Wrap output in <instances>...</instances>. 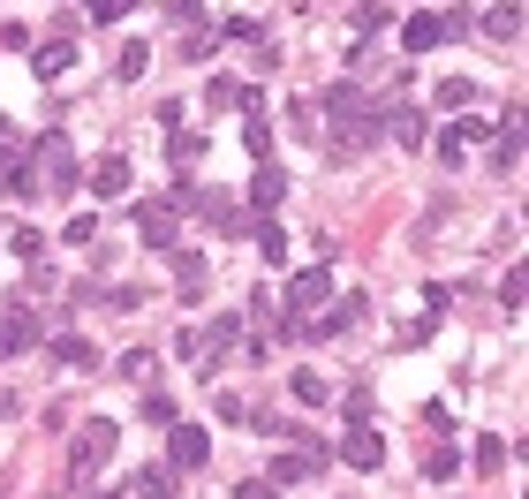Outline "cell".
I'll return each instance as SVG.
<instances>
[{"label":"cell","instance_id":"6da1fadb","mask_svg":"<svg viewBox=\"0 0 529 499\" xmlns=\"http://www.w3.org/2000/svg\"><path fill=\"white\" fill-rule=\"evenodd\" d=\"M114 439H121V424H114V416H91V424L69 439V477H99V469H106V454H114Z\"/></svg>","mask_w":529,"mask_h":499},{"label":"cell","instance_id":"7a4b0ae2","mask_svg":"<svg viewBox=\"0 0 529 499\" xmlns=\"http://www.w3.org/2000/svg\"><path fill=\"white\" fill-rule=\"evenodd\" d=\"M31 182H38V190H53V197H69V190H76V152H69V137H38Z\"/></svg>","mask_w":529,"mask_h":499},{"label":"cell","instance_id":"3957f363","mask_svg":"<svg viewBox=\"0 0 529 499\" xmlns=\"http://www.w3.org/2000/svg\"><path fill=\"white\" fill-rule=\"evenodd\" d=\"M318 303H333V273H325V265H303V273H288V295H280V310H288V318H310Z\"/></svg>","mask_w":529,"mask_h":499},{"label":"cell","instance_id":"277c9868","mask_svg":"<svg viewBox=\"0 0 529 499\" xmlns=\"http://www.w3.org/2000/svg\"><path fill=\"white\" fill-rule=\"evenodd\" d=\"M205 462H212L205 424H182V416H174L167 424V469H205Z\"/></svg>","mask_w":529,"mask_h":499},{"label":"cell","instance_id":"5b68a950","mask_svg":"<svg viewBox=\"0 0 529 499\" xmlns=\"http://www.w3.org/2000/svg\"><path fill=\"white\" fill-rule=\"evenodd\" d=\"M38 341H46V326H38L31 310H8V318H0V363H8V356H31Z\"/></svg>","mask_w":529,"mask_h":499},{"label":"cell","instance_id":"8992f818","mask_svg":"<svg viewBox=\"0 0 529 499\" xmlns=\"http://www.w3.org/2000/svg\"><path fill=\"white\" fill-rule=\"evenodd\" d=\"M174 220H182V212H174V197H152V205H137V235L152 242V250H174Z\"/></svg>","mask_w":529,"mask_h":499},{"label":"cell","instance_id":"52a82bcc","mask_svg":"<svg viewBox=\"0 0 529 499\" xmlns=\"http://www.w3.org/2000/svg\"><path fill=\"white\" fill-rule=\"evenodd\" d=\"M288 205V174L273 167V159H257V174H250V212H280Z\"/></svg>","mask_w":529,"mask_h":499},{"label":"cell","instance_id":"ba28073f","mask_svg":"<svg viewBox=\"0 0 529 499\" xmlns=\"http://www.w3.org/2000/svg\"><path fill=\"white\" fill-rule=\"evenodd\" d=\"M341 462H348V469H378V462H386V439H378L371 424H348V439H341Z\"/></svg>","mask_w":529,"mask_h":499},{"label":"cell","instance_id":"9c48e42d","mask_svg":"<svg viewBox=\"0 0 529 499\" xmlns=\"http://www.w3.org/2000/svg\"><path fill=\"white\" fill-rule=\"evenodd\" d=\"M318 469H325V447H318V439H295V454H280V462H273V484L318 477Z\"/></svg>","mask_w":529,"mask_h":499},{"label":"cell","instance_id":"30bf717a","mask_svg":"<svg viewBox=\"0 0 529 499\" xmlns=\"http://www.w3.org/2000/svg\"><path fill=\"white\" fill-rule=\"evenodd\" d=\"M69 69H76V46H69L61 31H53L46 46L31 53V76H38V84H53V76H69Z\"/></svg>","mask_w":529,"mask_h":499},{"label":"cell","instance_id":"8fae6325","mask_svg":"<svg viewBox=\"0 0 529 499\" xmlns=\"http://www.w3.org/2000/svg\"><path fill=\"white\" fill-rule=\"evenodd\" d=\"M439 38H446V23L431 16V8H416V16H401V46H409V61H416V53H431V46H439Z\"/></svg>","mask_w":529,"mask_h":499},{"label":"cell","instance_id":"7c38bea8","mask_svg":"<svg viewBox=\"0 0 529 499\" xmlns=\"http://www.w3.org/2000/svg\"><path fill=\"white\" fill-rule=\"evenodd\" d=\"M348 326H363V295H341L333 310H310V333H325V341L348 333Z\"/></svg>","mask_w":529,"mask_h":499},{"label":"cell","instance_id":"4fadbf2b","mask_svg":"<svg viewBox=\"0 0 529 499\" xmlns=\"http://www.w3.org/2000/svg\"><path fill=\"white\" fill-rule=\"evenodd\" d=\"M129 182H137V174H129V159H121V152H106L99 167H91V190H99L106 205H114V197H129Z\"/></svg>","mask_w":529,"mask_h":499},{"label":"cell","instance_id":"5bb4252c","mask_svg":"<svg viewBox=\"0 0 529 499\" xmlns=\"http://www.w3.org/2000/svg\"><path fill=\"white\" fill-rule=\"evenodd\" d=\"M492 167H499V174H514V167H522V121H514V114L492 129Z\"/></svg>","mask_w":529,"mask_h":499},{"label":"cell","instance_id":"9a60e30c","mask_svg":"<svg viewBox=\"0 0 529 499\" xmlns=\"http://www.w3.org/2000/svg\"><path fill=\"white\" fill-rule=\"evenodd\" d=\"M53 363H69V371H99V348L84 333H53Z\"/></svg>","mask_w":529,"mask_h":499},{"label":"cell","instance_id":"2e32d148","mask_svg":"<svg viewBox=\"0 0 529 499\" xmlns=\"http://www.w3.org/2000/svg\"><path fill=\"white\" fill-rule=\"evenodd\" d=\"M0 197H38L31 159H23V152H0Z\"/></svg>","mask_w":529,"mask_h":499},{"label":"cell","instance_id":"e0dca14e","mask_svg":"<svg viewBox=\"0 0 529 499\" xmlns=\"http://www.w3.org/2000/svg\"><path fill=\"white\" fill-rule=\"evenodd\" d=\"M484 38H499V46H507V38H522V0H499L492 16H484Z\"/></svg>","mask_w":529,"mask_h":499},{"label":"cell","instance_id":"ac0fdd59","mask_svg":"<svg viewBox=\"0 0 529 499\" xmlns=\"http://www.w3.org/2000/svg\"><path fill=\"white\" fill-rule=\"evenodd\" d=\"M205 159V137L197 129H167V167H197Z\"/></svg>","mask_w":529,"mask_h":499},{"label":"cell","instance_id":"d6986e66","mask_svg":"<svg viewBox=\"0 0 529 499\" xmlns=\"http://www.w3.org/2000/svg\"><path fill=\"white\" fill-rule=\"evenodd\" d=\"M205 99H212V106H242V114H257V91H250V84H235V76H212Z\"/></svg>","mask_w":529,"mask_h":499},{"label":"cell","instance_id":"ffe728a7","mask_svg":"<svg viewBox=\"0 0 529 499\" xmlns=\"http://www.w3.org/2000/svg\"><path fill=\"white\" fill-rule=\"evenodd\" d=\"M250 242L265 250V265H288V235H280L273 220H257V227H250Z\"/></svg>","mask_w":529,"mask_h":499},{"label":"cell","instance_id":"44dd1931","mask_svg":"<svg viewBox=\"0 0 529 499\" xmlns=\"http://www.w3.org/2000/svg\"><path fill=\"white\" fill-rule=\"evenodd\" d=\"M469 99H477L469 76H439V106H446V114H469Z\"/></svg>","mask_w":529,"mask_h":499},{"label":"cell","instance_id":"7402d4cb","mask_svg":"<svg viewBox=\"0 0 529 499\" xmlns=\"http://www.w3.org/2000/svg\"><path fill=\"white\" fill-rule=\"evenodd\" d=\"M393 144H409V152H424V144H431L424 114H393Z\"/></svg>","mask_w":529,"mask_h":499},{"label":"cell","instance_id":"603a6c76","mask_svg":"<svg viewBox=\"0 0 529 499\" xmlns=\"http://www.w3.org/2000/svg\"><path fill=\"white\" fill-rule=\"evenodd\" d=\"M137 492H144V499H174L182 484H174V469L159 462V469H144V477H137Z\"/></svg>","mask_w":529,"mask_h":499},{"label":"cell","instance_id":"cb8c5ba5","mask_svg":"<svg viewBox=\"0 0 529 499\" xmlns=\"http://www.w3.org/2000/svg\"><path fill=\"white\" fill-rule=\"evenodd\" d=\"M144 69H152V46H121V61H114V76H121V84H137Z\"/></svg>","mask_w":529,"mask_h":499},{"label":"cell","instance_id":"d4e9b609","mask_svg":"<svg viewBox=\"0 0 529 499\" xmlns=\"http://www.w3.org/2000/svg\"><path fill=\"white\" fill-rule=\"evenodd\" d=\"M8 250H16L23 265H38V258H46V235H38V227H16V235H8Z\"/></svg>","mask_w":529,"mask_h":499},{"label":"cell","instance_id":"484cf974","mask_svg":"<svg viewBox=\"0 0 529 499\" xmlns=\"http://www.w3.org/2000/svg\"><path fill=\"white\" fill-rule=\"evenodd\" d=\"M454 469H461V454H454V447H431V454H424V477H431V484H446Z\"/></svg>","mask_w":529,"mask_h":499},{"label":"cell","instance_id":"4316f807","mask_svg":"<svg viewBox=\"0 0 529 499\" xmlns=\"http://www.w3.org/2000/svg\"><path fill=\"white\" fill-rule=\"evenodd\" d=\"M152 348H129V356H121V379H137V386H152Z\"/></svg>","mask_w":529,"mask_h":499},{"label":"cell","instance_id":"83f0119b","mask_svg":"<svg viewBox=\"0 0 529 499\" xmlns=\"http://www.w3.org/2000/svg\"><path fill=\"white\" fill-rule=\"evenodd\" d=\"M242 144H250V159H273V129H265V121H242Z\"/></svg>","mask_w":529,"mask_h":499},{"label":"cell","instance_id":"f1b7e54d","mask_svg":"<svg viewBox=\"0 0 529 499\" xmlns=\"http://www.w3.org/2000/svg\"><path fill=\"white\" fill-rule=\"evenodd\" d=\"M431 152H439V159H446V167H461V159H469V137H461V121H454V129H446V137H439V144H431Z\"/></svg>","mask_w":529,"mask_h":499},{"label":"cell","instance_id":"f546056e","mask_svg":"<svg viewBox=\"0 0 529 499\" xmlns=\"http://www.w3.org/2000/svg\"><path fill=\"white\" fill-rule=\"evenodd\" d=\"M174 280H182V288H197V280H205V258H197V250H174Z\"/></svg>","mask_w":529,"mask_h":499},{"label":"cell","instance_id":"4dcf8cb0","mask_svg":"<svg viewBox=\"0 0 529 499\" xmlns=\"http://www.w3.org/2000/svg\"><path fill=\"white\" fill-rule=\"evenodd\" d=\"M371 31H386V0H371V8H356V46H363V38H371Z\"/></svg>","mask_w":529,"mask_h":499},{"label":"cell","instance_id":"1f68e13d","mask_svg":"<svg viewBox=\"0 0 529 499\" xmlns=\"http://www.w3.org/2000/svg\"><path fill=\"white\" fill-rule=\"evenodd\" d=\"M522 295H529V280H522V265H507V288H499V303H507V310H522Z\"/></svg>","mask_w":529,"mask_h":499},{"label":"cell","instance_id":"d6a6232c","mask_svg":"<svg viewBox=\"0 0 529 499\" xmlns=\"http://www.w3.org/2000/svg\"><path fill=\"white\" fill-rule=\"evenodd\" d=\"M129 8H137V0H91V23H121Z\"/></svg>","mask_w":529,"mask_h":499},{"label":"cell","instance_id":"836d02e7","mask_svg":"<svg viewBox=\"0 0 529 499\" xmlns=\"http://www.w3.org/2000/svg\"><path fill=\"white\" fill-rule=\"evenodd\" d=\"M295 401H325V379H318V371H295Z\"/></svg>","mask_w":529,"mask_h":499},{"label":"cell","instance_id":"e575fe53","mask_svg":"<svg viewBox=\"0 0 529 499\" xmlns=\"http://www.w3.org/2000/svg\"><path fill=\"white\" fill-rule=\"evenodd\" d=\"M144 416H152V424H174V416H182V409H174L167 394H144Z\"/></svg>","mask_w":529,"mask_h":499},{"label":"cell","instance_id":"d590c367","mask_svg":"<svg viewBox=\"0 0 529 499\" xmlns=\"http://www.w3.org/2000/svg\"><path fill=\"white\" fill-rule=\"evenodd\" d=\"M273 492H280L273 477H250V484H235V499H273Z\"/></svg>","mask_w":529,"mask_h":499},{"label":"cell","instance_id":"8d00e7d4","mask_svg":"<svg viewBox=\"0 0 529 499\" xmlns=\"http://www.w3.org/2000/svg\"><path fill=\"white\" fill-rule=\"evenodd\" d=\"M0 152H23V144H16V121H8V114H0Z\"/></svg>","mask_w":529,"mask_h":499}]
</instances>
